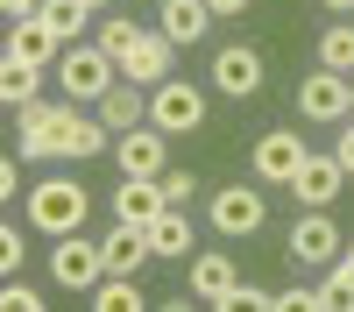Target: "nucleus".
<instances>
[{"label":"nucleus","instance_id":"14","mask_svg":"<svg viewBox=\"0 0 354 312\" xmlns=\"http://www.w3.org/2000/svg\"><path fill=\"white\" fill-rule=\"evenodd\" d=\"M8 57H21V64H57V57H64V36H57L43 15H28V21L8 28Z\"/></svg>","mask_w":354,"mask_h":312},{"label":"nucleus","instance_id":"5","mask_svg":"<svg viewBox=\"0 0 354 312\" xmlns=\"http://www.w3.org/2000/svg\"><path fill=\"white\" fill-rule=\"evenodd\" d=\"M50 277L64 284V291H93V284L106 277V248L85 235V227H78V235H57V248H50Z\"/></svg>","mask_w":354,"mask_h":312},{"label":"nucleus","instance_id":"1","mask_svg":"<svg viewBox=\"0 0 354 312\" xmlns=\"http://www.w3.org/2000/svg\"><path fill=\"white\" fill-rule=\"evenodd\" d=\"M57 85L85 107V100H106L113 85H121V57H113L106 43H64V57H57Z\"/></svg>","mask_w":354,"mask_h":312},{"label":"nucleus","instance_id":"33","mask_svg":"<svg viewBox=\"0 0 354 312\" xmlns=\"http://www.w3.org/2000/svg\"><path fill=\"white\" fill-rule=\"evenodd\" d=\"M0 192H8V199L21 192V156H0Z\"/></svg>","mask_w":354,"mask_h":312},{"label":"nucleus","instance_id":"4","mask_svg":"<svg viewBox=\"0 0 354 312\" xmlns=\"http://www.w3.org/2000/svg\"><path fill=\"white\" fill-rule=\"evenodd\" d=\"M149 121H156L163 135H198V128H205V93H198L192 78L149 85Z\"/></svg>","mask_w":354,"mask_h":312},{"label":"nucleus","instance_id":"23","mask_svg":"<svg viewBox=\"0 0 354 312\" xmlns=\"http://www.w3.org/2000/svg\"><path fill=\"white\" fill-rule=\"evenodd\" d=\"M319 312H354V263H326V284H319Z\"/></svg>","mask_w":354,"mask_h":312},{"label":"nucleus","instance_id":"3","mask_svg":"<svg viewBox=\"0 0 354 312\" xmlns=\"http://www.w3.org/2000/svg\"><path fill=\"white\" fill-rule=\"evenodd\" d=\"M205 220H213V235L248 241V235H262V220H270V199H262L255 185H220L213 199H205Z\"/></svg>","mask_w":354,"mask_h":312},{"label":"nucleus","instance_id":"2","mask_svg":"<svg viewBox=\"0 0 354 312\" xmlns=\"http://www.w3.org/2000/svg\"><path fill=\"white\" fill-rule=\"evenodd\" d=\"M85 206H93V199H85V185L78 178H43L36 192H28V227H36V235H78L85 227Z\"/></svg>","mask_w":354,"mask_h":312},{"label":"nucleus","instance_id":"17","mask_svg":"<svg viewBox=\"0 0 354 312\" xmlns=\"http://www.w3.org/2000/svg\"><path fill=\"white\" fill-rule=\"evenodd\" d=\"M163 206H170V199H163V178H128L121 192H113V220H128V227H149Z\"/></svg>","mask_w":354,"mask_h":312},{"label":"nucleus","instance_id":"16","mask_svg":"<svg viewBox=\"0 0 354 312\" xmlns=\"http://www.w3.org/2000/svg\"><path fill=\"white\" fill-rule=\"evenodd\" d=\"M106 135H113V128L100 121V113H85L78 100H64V156H71V163H93V156L106 149Z\"/></svg>","mask_w":354,"mask_h":312},{"label":"nucleus","instance_id":"25","mask_svg":"<svg viewBox=\"0 0 354 312\" xmlns=\"http://www.w3.org/2000/svg\"><path fill=\"white\" fill-rule=\"evenodd\" d=\"M319 64H326V71H347V78H354V21H333L326 36H319Z\"/></svg>","mask_w":354,"mask_h":312},{"label":"nucleus","instance_id":"8","mask_svg":"<svg viewBox=\"0 0 354 312\" xmlns=\"http://www.w3.org/2000/svg\"><path fill=\"white\" fill-rule=\"evenodd\" d=\"M298 113H305V121H347V113H354V78L319 64V71L298 85Z\"/></svg>","mask_w":354,"mask_h":312},{"label":"nucleus","instance_id":"32","mask_svg":"<svg viewBox=\"0 0 354 312\" xmlns=\"http://www.w3.org/2000/svg\"><path fill=\"white\" fill-rule=\"evenodd\" d=\"M333 156H340V170H347V178H354V113H347V121H340V142H333Z\"/></svg>","mask_w":354,"mask_h":312},{"label":"nucleus","instance_id":"29","mask_svg":"<svg viewBox=\"0 0 354 312\" xmlns=\"http://www.w3.org/2000/svg\"><path fill=\"white\" fill-rule=\"evenodd\" d=\"M192 192H198V178H192V170H177V163H170V170H163V199H170V206H185Z\"/></svg>","mask_w":354,"mask_h":312},{"label":"nucleus","instance_id":"12","mask_svg":"<svg viewBox=\"0 0 354 312\" xmlns=\"http://www.w3.org/2000/svg\"><path fill=\"white\" fill-rule=\"evenodd\" d=\"M340 248H347V241H340V227L326 220V206H305V220L290 227V255H298V263H312V270H319V263H333Z\"/></svg>","mask_w":354,"mask_h":312},{"label":"nucleus","instance_id":"6","mask_svg":"<svg viewBox=\"0 0 354 312\" xmlns=\"http://www.w3.org/2000/svg\"><path fill=\"white\" fill-rule=\"evenodd\" d=\"M15 113H21L15 142H21V156H28V163L64 156V107H57V100H28V107H15Z\"/></svg>","mask_w":354,"mask_h":312},{"label":"nucleus","instance_id":"35","mask_svg":"<svg viewBox=\"0 0 354 312\" xmlns=\"http://www.w3.org/2000/svg\"><path fill=\"white\" fill-rule=\"evenodd\" d=\"M205 8H213V15L227 21V15H241V8H248V0H205Z\"/></svg>","mask_w":354,"mask_h":312},{"label":"nucleus","instance_id":"37","mask_svg":"<svg viewBox=\"0 0 354 312\" xmlns=\"http://www.w3.org/2000/svg\"><path fill=\"white\" fill-rule=\"evenodd\" d=\"M85 8H106V0H85Z\"/></svg>","mask_w":354,"mask_h":312},{"label":"nucleus","instance_id":"18","mask_svg":"<svg viewBox=\"0 0 354 312\" xmlns=\"http://www.w3.org/2000/svg\"><path fill=\"white\" fill-rule=\"evenodd\" d=\"M100 121L113 128V135H128V128H142L149 121V85H135V78H121L113 93L100 100Z\"/></svg>","mask_w":354,"mask_h":312},{"label":"nucleus","instance_id":"22","mask_svg":"<svg viewBox=\"0 0 354 312\" xmlns=\"http://www.w3.org/2000/svg\"><path fill=\"white\" fill-rule=\"evenodd\" d=\"M36 85H43V64H21V57L0 64V100H8V107H28V100H36Z\"/></svg>","mask_w":354,"mask_h":312},{"label":"nucleus","instance_id":"26","mask_svg":"<svg viewBox=\"0 0 354 312\" xmlns=\"http://www.w3.org/2000/svg\"><path fill=\"white\" fill-rule=\"evenodd\" d=\"M93 305H100V312H135L142 291H135V277H113V270H106V277L93 284Z\"/></svg>","mask_w":354,"mask_h":312},{"label":"nucleus","instance_id":"31","mask_svg":"<svg viewBox=\"0 0 354 312\" xmlns=\"http://www.w3.org/2000/svg\"><path fill=\"white\" fill-rule=\"evenodd\" d=\"M277 305L283 312H319V291H312V284H290V291H277Z\"/></svg>","mask_w":354,"mask_h":312},{"label":"nucleus","instance_id":"19","mask_svg":"<svg viewBox=\"0 0 354 312\" xmlns=\"http://www.w3.org/2000/svg\"><path fill=\"white\" fill-rule=\"evenodd\" d=\"M213 21H220V15L205 8V0H163V8H156V28H163L170 43H198Z\"/></svg>","mask_w":354,"mask_h":312},{"label":"nucleus","instance_id":"30","mask_svg":"<svg viewBox=\"0 0 354 312\" xmlns=\"http://www.w3.org/2000/svg\"><path fill=\"white\" fill-rule=\"evenodd\" d=\"M0 305H8V312H43V298L28 291L21 277H8V291H0Z\"/></svg>","mask_w":354,"mask_h":312},{"label":"nucleus","instance_id":"21","mask_svg":"<svg viewBox=\"0 0 354 312\" xmlns=\"http://www.w3.org/2000/svg\"><path fill=\"white\" fill-rule=\"evenodd\" d=\"M149 248L163 255V263H192V220H185V206H163L149 220Z\"/></svg>","mask_w":354,"mask_h":312},{"label":"nucleus","instance_id":"28","mask_svg":"<svg viewBox=\"0 0 354 312\" xmlns=\"http://www.w3.org/2000/svg\"><path fill=\"white\" fill-rule=\"evenodd\" d=\"M135 36H142V21H100V36H93V43H106L113 57H121V50H128Z\"/></svg>","mask_w":354,"mask_h":312},{"label":"nucleus","instance_id":"20","mask_svg":"<svg viewBox=\"0 0 354 312\" xmlns=\"http://www.w3.org/2000/svg\"><path fill=\"white\" fill-rule=\"evenodd\" d=\"M100 248H106V270H113V277H135V270L156 255V248H149V227H128V220L113 227V235H106Z\"/></svg>","mask_w":354,"mask_h":312},{"label":"nucleus","instance_id":"13","mask_svg":"<svg viewBox=\"0 0 354 312\" xmlns=\"http://www.w3.org/2000/svg\"><path fill=\"white\" fill-rule=\"evenodd\" d=\"M340 185H347L340 156H305V170L290 178V199H298V206H333V199H340Z\"/></svg>","mask_w":354,"mask_h":312},{"label":"nucleus","instance_id":"15","mask_svg":"<svg viewBox=\"0 0 354 312\" xmlns=\"http://www.w3.org/2000/svg\"><path fill=\"white\" fill-rule=\"evenodd\" d=\"M213 85H220L227 100L262 93V57H255V50H241V43H234V50H220V57H213Z\"/></svg>","mask_w":354,"mask_h":312},{"label":"nucleus","instance_id":"34","mask_svg":"<svg viewBox=\"0 0 354 312\" xmlns=\"http://www.w3.org/2000/svg\"><path fill=\"white\" fill-rule=\"evenodd\" d=\"M36 8H43V0H0V15H8V21H28Z\"/></svg>","mask_w":354,"mask_h":312},{"label":"nucleus","instance_id":"7","mask_svg":"<svg viewBox=\"0 0 354 312\" xmlns=\"http://www.w3.org/2000/svg\"><path fill=\"white\" fill-rule=\"evenodd\" d=\"M305 156H312V142L290 135V128L255 135V178H262V185H283V192H290V178L305 170Z\"/></svg>","mask_w":354,"mask_h":312},{"label":"nucleus","instance_id":"11","mask_svg":"<svg viewBox=\"0 0 354 312\" xmlns=\"http://www.w3.org/2000/svg\"><path fill=\"white\" fill-rule=\"evenodd\" d=\"M234 291H241V270H234L227 248L192 255V298H198V305H234Z\"/></svg>","mask_w":354,"mask_h":312},{"label":"nucleus","instance_id":"38","mask_svg":"<svg viewBox=\"0 0 354 312\" xmlns=\"http://www.w3.org/2000/svg\"><path fill=\"white\" fill-rule=\"evenodd\" d=\"M347 263H354V241H347Z\"/></svg>","mask_w":354,"mask_h":312},{"label":"nucleus","instance_id":"10","mask_svg":"<svg viewBox=\"0 0 354 312\" xmlns=\"http://www.w3.org/2000/svg\"><path fill=\"white\" fill-rule=\"evenodd\" d=\"M170 57H177V43L163 36V28H142V36L121 50V78H135V85H163V78H170Z\"/></svg>","mask_w":354,"mask_h":312},{"label":"nucleus","instance_id":"9","mask_svg":"<svg viewBox=\"0 0 354 312\" xmlns=\"http://www.w3.org/2000/svg\"><path fill=\"white\" fill-rule=\"evenodd\" d=\"M113 156H121L128 178H163V170H170V135H163L156 121H142V128H128V135H113Z\"/></svg>","mask_w":354,"mask_h":312},{"label":"nucleus","instance_id":"36","mask_svg":"<svg viewBox=\"0 0 354 312\" xmlns=\"http://www.w3.org/2000/svg\"><path fill=\"white\" fill-rule=\"evenodd\" d=\"M319 8H333V15H354V0H319Z\"/></svg>","mask_w":354,"mask_h":312},{"label":"nucleus","instance_id":"24","mask_svg":"<svg viewBox=\"0 0 354 312\" xmlns=\"http://www.w3.org/2000/svg\"><path fill=\"white\" fill-rule=\"evenodd\" d=\"M36 15H43V21H50L64 43H78V36H85V15H100V8H85V0H43Z\"/></svg>","mask_w":354,"mask_h":312},{"label":"nucleus","instance_id":"27","mask_svg":"<svg viewBox=\"0 0 354 312\" xmlns=\"http://www.w3.org/2000/svg\"><path fill=\"white\" fill-rule=\"evenodd\" d=\"M21 255H28L21 227H0V270H8V277H21Z\"/></svg>","mask_w":354,"mask_h":312}]
</instances>
